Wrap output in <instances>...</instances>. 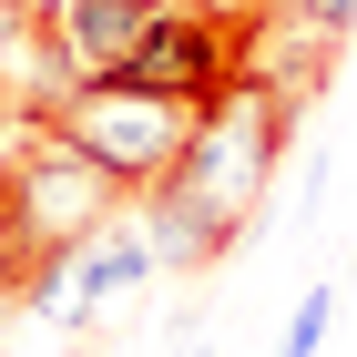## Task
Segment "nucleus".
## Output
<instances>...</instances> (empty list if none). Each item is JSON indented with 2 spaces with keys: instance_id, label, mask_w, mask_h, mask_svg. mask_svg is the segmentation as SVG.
Instances as JSON below:
<instances>
[{
  "instance_id": "f257e3e1",
  "label": "nucleus",
  "mask_w": 357,
  "mask_h": 357,
  "mask_svg": "<svg viewBox=\"0 0 357 357\" xmlns=\"http://www.w3.org/2000/svg\"><path fill=\"white\" fill-rule=\"evenodd\" d=\"M286 143H296V102L275 82H255V72H235L215 102L194 112V143H184V164L164 184H184L225 235H245L255 204H266V184H275V164H286Z\"/></svg>"
},
{
  "instance_id": "f03ea898",
  "label": "nucleus",
  "mask_w": 357,
  "mask_h": 357,
  "mask_svg": "<svg viewBox=\"0 0 357 357\" xmlns=\"http://www.w3.org/2000/svg\"><path fill=\"white\" fill-rule=\"evenodd\" d=\"M0 215L21 225L41 255H82L92 235H112L123 184L92 164L82 143H61L52 123H10V153H0Z\"/></svg>"
},
{
  "instance_id": "7ed1b4c3",
  "label": "nucleus",
  "mask_w": 357,
  "mask_h": 357,
  "mask_svg": "<svg viewBox=\"0 0 357 357\" xmlns=\"http://www.w3.org/2000/svg\"><path fill=\"white\" fill-rule=\"evenodd\" d=\"M52 133L82 143L123 194H153L184 164V143H194V102H164V92H133V82H82L52 112Z\"/></svg>"
},
{
  "instance_id": "20e7f679",
  "label": "nucleus",
  "mask_w": 357,
  "mask_h": 357,
  "mask_svg": "<svg viewBox=\"0 0 357 357\" xmlns=\"http://www.w3.org/2000/svg\"><path fill=\"white\" fill-rule=\"evenodd\" d=\"M245 72V10H204V0H164L153 31H143V52L112 72V82L133 92H164V102H215L225 82Z\"/></svg>"
},
{
  "instance_id": "39448f33",
  "label": "nucleus",
  "mask_w": 357,
  "mask_h": 357,
  "mask_svg": "<svg viewBox=\"0 0 357 357\" xmlns=\"http://www.w3.org/2000/svg\"><path fill=\"white\" fill-rule=\"evenodd\" d=\"M31 10L72 41V61H82L92 82H112V72L143 52V31H153V10H164V0H31Z\"/></svg>"
},
{
  "instance_id": "423d86ee",
  "label": "nucleus",
  "mask_w": 357,
  "mask_h": 357,
  "mask_svg": "<svg viewBox=\"0 0 357 357\" xmlns=\"http://www.w3.org/2000/svg\"><path fill=\"white\" fill-rule=\"evenodd\" d=\"M143 275H164L143 225H133V235H92V245H82V266H72V306H61V317H72V327H92L112 296H133Z\"/></svg>"
},
{
  "instance_id": "0eeeda50",
  "label": "nucleus",
  "mask_w": 357,
  "mask_h": 357,
  "mask_svg": "<svg viewBox=\"0 0 357 357\" xmlns=\"http://www.w3.org/2000/svg\"><path fill=\"white\" fill-rule=\"evenodd\" d=\"M327 327H337V286L317 275V286L296 296V317H286V337H275V357H317V347H327Z\"/></svg>"
},
{
  "instance_id": "6e6552de",
  "label": "nucleus",
  "mask_w": 357,
  "mask_h": 357,
  "mask_svg": "<svg viewBox=\"0 0 357 357\" xmlns=\"http://www.w3.org/2000/svg\"><path fill=\"white\" fill-rule=\"evenodd\" d=\"M266 10H286V21H306V31H327V41H347V31H357V0H266Z\"/></svg>"
},
{
  "instance_id": "1a4fd4ad",
  "label": "nucleus",
  "mask_w": 357,
  "mask_h": 357,
  "mask_svg": "<svg viewBox=\"0 0 357 357\" xmlns=\"http://www.w3.org/2000/svg\"><path fill=\"white\" fill-rule=\"evenodd\" d=\"M21 31H31V0H0V72H10V52H21Z\"/></svg>"
},
{
  "instance_id": "9d476101",
  "label": "nucleus",
  "mask_w": 357,
  "mask_h": 357,
  "mask_svg": "<svg viewBox=\"0 0 357 357\" xmlns=\"http://www.w3.org/2000/svg\"><path fill=\"white\" fill-rule=\"evenodd\" d=\"M204 10H255V0H204Z\"/></svg>"
},
{
  "instance_id": "9b49d317",
  "label": "nucleus",
  "mask_w": 357,
  "mask_h": 357,
  "mask_svg": "<svg viewBox=\"0 0 357 357\" xmlns=\"http://www.w3.org/2000/svg\"><path fill=\"white\" fill-rule=\"evenodd\" d=\"M184 357H215V337H204V347H184Z\"/></svg>"
}]
</instances>
